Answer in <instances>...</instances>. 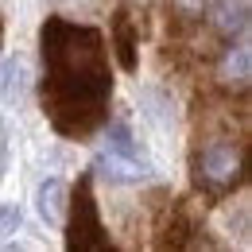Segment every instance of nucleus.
Listing matches in <instances>:
<instances>
[{
    "label": "nucleus",
    "instance_id": "1",
    "mask_svg": "<svg viewBox=\"0 0 252 252\" xmlns=\"http://www.w3.org/2000/svg\"><path fill=\"white\" fill-rule=\"evenodd\" d=\"M43 47V113L63 136H90L105 125L113 74L97 28L51 16L39 32Z\"/></svg>",
    "mask_w": 252,
    "mask_h": 252
},
{
    "label": "nucleus",
    "instance_id": "2",
    "mask_svg": "<svg viewBox=\"0 0 252 252\" xmlns=\"http://www.w3.org/2000/svg\"><path fill=\"white\" fill-rule=\"evenodd\" d=\"M190 167H194L198 190H206L210 198H225V194H233V190L245 183L249 148L233 132H210L206 140H198Z\"/></svg>",
    "mask_w": 252,
    "mask_h": 252
},
{
    "label": "nucleus",
    "instance_id": "3",
    "mask_svg": "<svg viewBox=\"0 0 252 252\" xmlns=\"http://www.w3.org/2000/svg\"><path fill=\"white\" fill-rule=\"evenodd\" d=\"M66 210H70V221H66V249H74V252L113 249V241H109V233H105V225H101V214H97V198H94L90 175L66 198Z\"/></svg>",
    "mask_w": 252,
    "mask_h": 252
},
{
    "label": "nucleus",
    "instance_id": "4",
    "mask_svg": "<svg viewBox=\"0 0 252 252\" xmlns=\"http://www.w3.org/2000/svg\"><path fill=\"white\" fill-rule=\"evenodd\" d=\"M97 171L109 183H144V179H152V163L140 156V148H136V140L125 125H113L109 148L97 159Z\"/></svg>",
    "mask_w": 252,
    "mask_h": 252
},
{
    "label": "nucleus",
    "instance_id": "5",
    "mask_svg": "<svg viewBox=\"0 0 252 252\" xmlns=\"http://www.w3.org/2000/svg\"><path fill=\"white\" fill-rule=\"evenodd\" d=\"M202 20H210L214 35L233 43V39H241L249 32V0H210Z\"/></svg>",
    "mask_w": 252,
    "mask_h": 252
},
{
    "label": "nucleus",
    "instance_id": "6",
    "mask_svg": "<svg viewBox=\"0 0 252 252\" xmlns=\"http://www.w3.org/2000/svg\"><path fill=\"white\" fill-rule=\"evenodd\" d=\"M249 63H252V51H249V43L225 47V55L218 59V78H221V86H229V90L245 94V90H249V78H252Z\"/></svg>",
    "mask_w": 252,
    "mask_h": 252
},
{
    "label": "nucleus",
    "instance_id": "7",
    "mask_svg": "<svg viewBox=\"0 0 252 252\" xmlns=\"http://www.w3.org/2000/svg\"><path fill=\"white\" fill-rule=\"evenodd\" d=\"M66 183L63 179H47L43 187H39V194H35V202H39V218L47 221V225H63L66 218Z\"/></svg>",
    "mask_w": 252,
    "mask_h": 252
},
{
    "label": "nucleus",
    "instance_id": "8",
    "mask_svg": "<svg viewBox=\"0 0 252 252\" xmlns=\"http://www.w3.org/2000/svg\"><path fill=\"white\" fill-rule=\"evenodd\" d=\"M113 43H117L121 66H125V70H136V32H132V16H128L125 8H121L117 20H113Z\"/></svg>",
    "mask_w": 252,
    "mask_h": 252
},
{
    "label": "nucleus",
    "instance_id": "9",
    "mask_svg": "<svg viewBox=\"0 0 252 252\" xmlns=\"http://www.w3.org/2000/svg\"><path fill=\"white\" fill-rule=\"evenodd\" d=\"M24 70H20V63H0V97H20V90H24Z\"/></svg>",
    "mask_w": 252,
    "mask_h": 252
},
{
    "label": "nucleus",
    "instance_id": "10",
    "mask_svg": "<svg viewBox=\"0 0 252 252\" xmlns=\"http://www.w3.org/2000/svg\"><path fill=\"white\" fill-rule=\"evenodd\" d=\"M206 4H210V0H171V16H175L179 24H198V20L206 16Z\"/></svg>",
    "mask_w": 252,
    "mask_h": 252
},
{
    "label": "nucleus",
    "instance_id": "11",
    "mask_svg": "<svg viewBox=\"0 0 252 252\" xmlns=\"http://www.w3.org/2000/svg\"><path fill=\"white\" fill-rule=\"evenodd\" d=\"M20 229V210L16 206H0V241H8Z\"/></svg>",
    "mask_w": 252,
    "mask_h": 252
}]
</instances>
